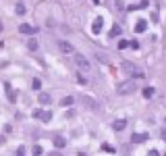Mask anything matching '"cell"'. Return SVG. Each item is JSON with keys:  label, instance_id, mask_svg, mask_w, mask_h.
Returning a JSON list of instances; mask_svg holds the SVG:
<instances>
[{"label": "cell", "instance_id": "cell-1", "mask_svg": "<svg viewBox=\"0 0 166 156\" xmlns=\"http://www.w3.org/2000/svg\"><path fill=\"white\" fill-rule=\"evenodd\" d=\"M73 62L77 65V69H79V71H85V73H91V62L87 60V56H83V54H79V52H75V54H73Z\"/></svg>", "mask_w": 166, "mask_h": 156}, {"label": "cell", "instance_id": "cell-2", "mask_svg": "<svg viewBox=\"0 0 166 156\" xmlns=\"http://www.w3.org/2000/svg\"><path fill=\"white\" fill-rule=\"evenodd\" d=\"M123 69H125V71H127V73H129L131 77H135V79H141V77H146V73L141 71L137 65H133V62H129V60H125V62H123Z\"/></svg>", "mask_w": 166, "mask_h": 156}, {"label": "cell", "instance_id": "cell-3", "mask_svg": "<svg viewBox=\"0 0 166 156\" xmlns=\"http://www.w3.org/2000/svg\"><path fill=\"white\" fill-rule=\"evenodd\" d=\"M135 90H137L135 81H133V79H129V81L118 83V87H116V94H118V96H127V94H131V92H135Z\"/></svg>", "mask_w": 166, "mask_h": 156}, {"label": "cell", "instance_id": "cell-4", "mask_svg": "<svg viewBox=\"0 0 166 156\" xmlns=\"http://www.w3.org/2000/svg\"><path fill=\"white\" fill-rule=\"evenodd\" d=\"M58 50L62 54H75V48L71 42H64V40H58Z\"/></svg>", "mask_w": 166, "mask_h": 156}, {"label": "cell", "instance_id": "cell-5", "mask_svg": "<svg viewBox=\"0 0 166 156\" xmlns=\"http://www.w3.org/2000/svg\"><path fill=\"white\" fill-rule=\"evenodd\" d=\"M33 117L35 119H42V121H50L52 119V113H44V110L37 108V110H33Z\"/></svg>", "mask_w": 166, "mask_h": 156}, {"label": "cell", "instance_id": "cell-6", "mask_svg": "<svg viewBox=\"0 0 166 156\" xmlns=\"http://www.w3.org/2000/svg\"><path fill=\"white\" fill-rule=\"evenodd\" d=\"M102 27H104V19H102V17H98L96 21H93V25H91V31H93V33H100V31H102Z\"/></svg>", "mask_w": 166, "mask_h": 156}, {"label": "cell", "instance_id": "cell-7", "mask_svg": "<svg viewBox=\"0 0 166 156\" xmlns=\"http://www.w3.org/2000/svg\"><path fill=\"white\" fill-rule=\"evenodd\" d=\"M37 100H40V104H44V106H46V104H50V102H52V96H50L48 92H40Z\"/></svg>", "mask_w": 166, "mask_h": 156}, {"label": "cell", "instance_id": "cell-8", "mask_svg": "<svg viewBox=\"0 0 166 156\" xmlns=\"http://www.w3.org/2000/svg\"><path fill=\"white\" fill-rule=\"evenodd\" d=\"M19 31L25 33V35H33V33H35V27H33V25H27V23H23V25L19 27Z\"/></svg>", "mask_w": 166, "mask_h": 156}, {"label": "cell", "instance_id": "cell-9", "mask_svg": "<svg viewBox=\"0 0 166 156\" xmlns=\"http://www.w3.org/2000/svg\"><path fill=\"white\" fill-rule=\"evenodd\" d=\"M131 140H133L135 144H141V142L150 140V135H148V133H133V135H131Z\"/></svg>", "mask_w": 166, "mask_h": 156}, {"label": "cell", "instance_id": "cell-10", "mask_svg": "<svg viewBox=\"0 0 166 156\" xmlns=\"http://www.w3.org/2000/svg\"><path fill=\"white\" fill-rule=\"evenodd\" d=\"M125 127H127V121H125V119H116V121L112 123V129H114V131H123Z\"/></svg>", "mask_w": 166, "mask_h": 156}, {"label": "cell", "instance_id": "cell-11", "mask_svg": "<svg viewBox=\"0 0 166 156\" xmlns=\"http://www.w3.org/2000/svg\"><path fill=\"white\" fill-rule=\"evenodd\" d=\"M81 102H83V104H87L89 108H98V102L93 100V98H89V96H81Z\"/></svg>", "mask_w": 166, "mask_h": 156}, {"label": "cell", "instance_id": "cell-12", "mask_svg": "<svg viewBox=\"0 0 166 156\" xmlns=\"http://www.w3.org/2000/svg\"><path fill=\"white\" fill-rule=\"evenodd\" d=\"M148 29V21H143V19H141V21H137V25H135V31L137 33H143Z\"/></svg>", "mask_w": 166, "mask_h": 156}, {"label": "cell", "instance_id": "cell-13", "mask_svg": "<svg viewBox=\"0 0 166 156\" xmlns=\"http://www.w3.org/2000/svg\"><path fill=\"white\" fill-rule=\"evenodd\" d=\"M6 96H8V100H11V102H17V94L11 90V85H8V83H6Z\"/></svg>", "mask_w": 166, "mask_h": 156}, {"label": "cell", "instance_id": "cell-14", "mask_svg": "<svg viewBox=\"0 0 166 156\" xmlns=\"http://www.w3.org/2000/svg\"><path fill=\"white\" fill-rule=\"evenodd\" d=\"M54 146L60 150V148H64V146H66V140H64V138H54Z\"/></svg>", "mask_w": 166, "mask_h": 156}, {"label": "cell", "instance_id": "cell-15", "mask_svg": "<svg viewBox=\"0 0 166 156\" xmlns=\"http://www.w3.org/2000/svg\"><path fill=\"white\" fill-rule=\"evenodd\" d=\"M154 94H156L154 87H143V98H152Z\"/></svg>", "mask_w": 166, "mask_h": 156}, {"label": "cell", "instance_id": "cell-16", "mask_svg": "<svg viewBox=\"0 0 166 156\" xmlns=\"http://www.w3.org/2000/svg\"><path fill=\"white\" fill-rule=\"evenodd\" d=\"M121 33H123V27H121V25H114V27H112V31H110V35H112V38H114V35H121Z\"/></svg>", "mask_w": 166, "mask_h": 156}, {"label": "cell", "instance_id": "cell-17", "mask_svg": "<svg viewBox=\"0 0 166 156\" xmlns=\"http://www.w3.org/2000/svg\"><path fill=\"white\" fill-rule=\"evenodd\" d=\"M15 11H17V15H25V4H23V2H19V4L15 6Z\"/></svg>", "mask_w": 166, "mask_h": 156}, {"label": "cell", "instance_id": "cell-18", "mask_svg": "<svg viewBox=\"0 0 166 156\" xmlns=\"http://www.w3.org/2000/svg\"><path fill=\"white\" fill-rule=\"evenodd\" d=\"M71 104H73V98H71V96H66V98L60 100V106H71Z\"/></svg>", "mask_w": 166, "mask_h": 156}, {"label": "cell", "instance_id": "cell-19", "mask_svg": "<svg viewBox=\"0 0 166 156\" xmlns=\"http://www.w3.org/2000/svg\"><path fill=\"white\" fill-rule=\"evenodd\" d=\"M27 48H29V50H37V42H35V40H29V42H27Z\"/></svg>", "mask_w": 166, "mask_h": 156}, {"label": "cell", "instance_id": "cell-20", "mask_svg": "<svg viewBox=\"0 0 166 156\" xmlns=\"http://www.w3.org/2000/svg\"><path fill=\"white\" fill-rule=\"evenodd\" d=\"M31 152H33V156H40L44 150H42V146H33V150H31Z\"/></svg>", "mask_w": 166, "mask_h": 156}, {"label": "cell", "instance_id": "cell-21", "mask_svg": "<svg viewBox=\"0 0 166 156\" xmlns=\"http://www.w3.org/2000/svg\"><path fill=\"white\" fill-rule=\"evenodd\" d=\"M40 85H42L40 79H33V81H31V87H33V90H40Z\"/></svg>", "mask_w": 166, "mask_h": 156}, {"label": "cell", "instance_id": "cell-22", "mask_svg": "<svg viewBox=\"0 0 166 156\" xmlns=\"http://www.w3.org/2000/svg\"><path fill=\"white\" fill-rule=\"evenodd\" d=\"M127 46H129V42H125V40L118 42V48H121V50H123V48H127Z\"/></svg>", "mask_w": 166, "mask_h": 156}, {"label": "cell", "instance_id": "cell-23", "mask_svg": "<svg viewBox=\"0 0 166 156\" xmlns=\"http://www.w3.org/2000/svg\"><path fill=\"white\" fill-rule=\"evenodd\" d=\"M129 46H131V48H139V42H137V40H131Z\"/></svg>", "mask_w": 166, "mask_h": 156}, {"label": "cell", "instance_id": "cell-24", "mask_svg": "<svg viewBox=\"0 0 166 156\" xmlns=\"http://www.w3.org/2000/svg\"><path fill=\"white\" fill-rule=\"evenodd\" d=\"M23 154H25V148H23V146H21V148L17 150V156H23Z\"/></svg>", "mask_w": 166, "mask_h": 156}, {"label": "cell", "instance_id": "cell-25", "mask_svg": "<svg viewBox=\"0 0 166 156\" xmlns=\"http://www.w3.org/2000/svg\"><path fill=\"white\" fill-rule=\"evenodd\" d=\"M148 156H160V154H158V150H150V154H148Z\"/></svg>", "mask_w": 166, "mask_h": 156}, {"label": "cell", "instance_id": "cell-26", "mask_svg": "<svg viewBox=\"0 0 166 156\" xmlns=\"http://www.w3.org/2000/svg\"><path fill=\"white\" fill-rule=\"evenodd\" d=\"M50 156H62V154H60L58 150H54V152H50Z\"/></svg>", "mask_w": 166, "mask_h": 156}, {"label": "cell", "instance_id": "cell-27", "mask_svg": "<svg viewBox=\"0 0 166 156\" xmlns=\"http://www.w3.org/2000/svg\"><path fill=\"white\" fill-rule=\"evenodd\" d=\"M162 140L166 142V129H162Z\"/></svg>", "mask_w": 166, "mask_h": 156}, {"label": "cell", "instance_id": "cell-28", "mask_svg": "<svg viewBox=\"0 0 166 156\" xmlns=\"http://www.w3.org/2000/svg\"><path fill=\"white\" fill-rule=\"evenodd\" d=\"M2 142H4V138H2V135H0V144H2Z\"/></svg>", "mask_w": 166, "mask_h": 156}, {"label": "cell", "instance_id": "cell-29", "mask_svg": "<svg viewBox=\"0 0 166 156\" xmlns=\"http://www.w3.org/2000/svg\"><path fill=\"white\" fill-rule=\"evenodd\" d=\"M0 29H2V25H0Z\"/></svg>", "mask_w": 166, "mask_h": 156}, {"label": "cell", "instance_id": "cell-30", "mask_svg": "<svg viewBox=\"0 0 166 156\" xmlns=\"http://www.w3.org/2000/svg\"><path fill=\"white\" fill-rule=\"evenodd\" d=\"M164 156H166V154H164Z\"/></svg>", "mask_w": 166, "mask_h": 156}]
</instances>
